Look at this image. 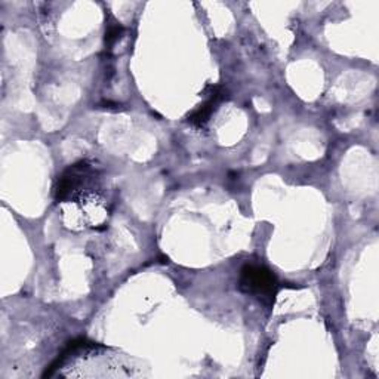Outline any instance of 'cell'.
I'll list each match as a JSON object with an SVG mask.
<instances>
[{"mask_svg": "<svg viewBox=\"0 0 379 379\" xmlns=\"http://www.w3.org/2000/svg\"><path fill=\"white\" fill-rule=\"evenodd\" d=\"M239 287L241 292L252 296L275 298L279 283L276 276L267 267L246 264L240 270Z\"/></svg>", "mask_w": 379, "mask_h": 379, "instance_id": "1", "label": "cell"}, {"mask_svg": "<svg viewBox=\"0 0 379 379\" xmlns=\"http://www.w3.org/2000/svg\"><path fill=\"white\" fill-rule=\"evenodd\" d=\"M222 97H224V89L221 86L212 88V92H210L209 100L205 104H202L200 107L197 109L195 112L191 113V116L188 119L190 122L197 128H203L209 122L212 113L215 112L217 104L222 100Z\"/></svg>", "mask_w": 379, "mask_h": 379, "instance_id": "2", "label": "cell"}, {"mask_svg": "<svg viewBox=\"0 0 379 379\" xmlns=\"http://www.w3.org/2000/svg\"><path fill=\"white\" fill-rule=\"evenodd\" d=\"M124 33V27L120 24H114V25H110L107 33H105V43L107 44H113L119 37L120 35Z\"/></svg>", "mask_w": 379, "mask_h": 379, "instance_id": "3", "label": "cell"}]
</instances>
